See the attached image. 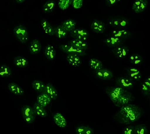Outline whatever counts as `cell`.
<instances>
[{
    "instance_id": "19",
    "label": "cell",
    "mask_w": 150,
    "mask_h": 134,
    "mask_svg": "<svg viewBox=\"0 0 150 134\" xmlns=\"http://www.w3.org/2000/svg\"><path fill=\"white\" fill-rule=\"evenodd\" d=\"M68 44L77 49L85 51L88 49V45L85 41L74 39L69 41Z\"/></svg>"
},
{
    "instance_id": "17",
    "label": "cell",
    "mask_w": 150,
    "mask_h": 134,
    "mask_svg": "<svg viewBox=\"0 0 150 134\" xmlns=\"http://www.w3.org/2000/svg\"><path fill=\"white\" fill-rule=\"evenodd\" d=\"M95 74L97 78L103 80H110L113 77V74L111 71L104 68L95 71Z\"/></svg>"
},
{
    "instance_id": "13",
    "label": "cell",
    "mask_w": 150,
    "mask_h": 134,
    "mask_svg": "<svg viewBox=\"0 0 150 134\" xmlns=\"http://www.w3.org/2000/svg\"><path fill=\"white\" fill-rule=\"evenodd\" d=\"M128 77L132 81H139L141 79L142 75L140 71L134 67H129L127 69Z\"/></svg>"
},
{
    "instance_id": "9",
    "label": "cell",
    "mask_w": 150,
    "mask_h": 134,
    "mask_svg": "<svg viewBox=\"0 0 150 134\" xmlns=\"http://www.w3.org/2000/svg\"><path fill=\"white\" fill-rule=\"evenodd\" d=\"M112 54L117 58L124 59L127 57L129 53V48L126 46H121L113 48Z\"/></svg>"
},
{
    "instance_id": "18",
    "label": "cell",
    "mask_w": 150,
    "mask_h": 134,
    "mask_svg": "<svg viewBox=\"0 0 150 134\" xmlns=\"http://www.w3.org/2000/svg\"><path fill=\"white\" fill-rule=\"evenodd\" d=\"M29 48L30 53L33 55H36L41 51L42 49V44L39 40L37 39H35L30 42Z\"/></svg>"
},
{
    "instance_id": "25",
    "label": "cell",
    "mask_w": 150,
    "mask_h": 134,
    "mask_svg": "<svg viewBox=\"0 0 150 134\" xmlns=\"http://www.w3.org/2000/svg\"><path fill=\"white\" fill-rule=\"evenodd\" d=\"M77 134H93L94 130L93 128L88 125H79L77 126L75 129Z\"/></svg>"
},
{
    "instance_id": "27",
    "label": "cell",
    "mask_w": 150,
    "mask_h": 134,
    "mask_svg": "<svg viewBox=\"0 0 150 134\" xmlns=\"http://www.w3.org/2000/svg\"><path fill=\"white\" fill-rule=\"evenodd\" d=\"M51 101V99L48 95L43 93L38 95L37 98V103L44 107L49 105Z\"/></svg>"
},
{
    "instance_id": "33",
    "label": "cell",
    "mask_w": 150,
    "mask_h": 134,
    "mask_svg": "<svg viewBox=\"0 0 150 134\" xmlns=\"http://www.w3.org/2000/svg\"><path fill=\"white\" fill-rule=\"evenodd\" d=\"M56 7V2L50 0L46 2L43 6V9L45 13L49 14L52 12Z\"/></svg>"
},
{
    "instance_id": "30",
    "label": "cell",
    "mask_w": 150,
    "mask_h": 134,
    "mask_svg": "<svg viewBox=\"0 0 150 134\" xmlns=\"http://www.w3.org/2000/svg\"><path fill=\"white\" fill-rule=\"evenodd\" d=\"M89 64L91 69L95 71L103 68L102 62L96 58H91L89 60Z\"/></svg>"
},
{
    "instance_id": "20",
    "label": "cell",
    "mask_w": 150,
    "mask_h": 134,
    "mask_svg": "<svg viewBox=\"0 0 150 134\" xmlns=\"http://www.w3.org/2000/svg\"><path fill=\"white\" fill-rule=\"evenodd\" d=\"M67 61L70 65L74 67H78L81 64L80 56L78 55L69 54L66 58Z\"/></svg>"
},
{
    "instance_id": "15",
    "label": "cell",
    "mask_w": 150,
    "mask_h": 134,
    "mask_svg": "<svg viewBox=\"0 0 150 134\" xmlns=\"http://www.w3.org/2000/svg\"><path fill=\"white\" fill-rule=\"evenodd\" d=\"M147 5V0H136L132 5V9L135 12L139 14L145 10Z\"/></svg>"
},
{
    "instance_id": "42",
    "label": "cell",
    "mask_w": 150,
    "mask_h": 134,
    "mask_svg": "<svg viewBox=\"0 0 150 134\" xmlns=\"http://www.w3.org/2000/svg\"><path fill=\"white\" fill-rule=\"evenodd\" d=\"M16 2H17L18 3H22V2H24L25 0H15Z\"/></svg>"
},
{
    "instance_id": "28",
    "label": "cell",
    "mask_w": 150,
    "mask_h": 134,
    "mask_svg": "<svg viewBox=\"0 0 150 134\" xmlns=\"http://www.w3.org/2000/svg\"><path fill=\"white\" fill-rule=\"evenodd\" d=\"M36 116L42 117H46L47 115V113L45 107L39 104L37 102H35L33 107Z\"/></svg>"
},
{
    "instance_id": "34",
    "label": "cell",
    "mask_w": 150,
    "mask_h": 134,
    "mask_svg": "<svg viewBox=\"0 0 150 134\" xmlns=\"http://www.w3.org/2000/svg\"><path fill=\"white\" fill-rule=\"evenodd\" d=\"M12 73L11 69L9 66L6 64L0 66V76L2 78H8L11 76Z\"/></svg>"
},
{
    "instance_id": "26",
    "label": "cell",
    "mask_w": 150,
    "mask_h": 134,
    "mask_svg": "<svg viewBox=\"0 0 150 134\" xmlns=\"http://www.w3.org/2000/svg\"><path fill=\"white\" fill-rule=\"evenodd\" d=\"M44 53L48 60L52 61L54 60L56 56V51L52 46L48 44L45 48Z\"/></svg>"
},
{
    "instance_id": "36",
    "label": "cell",
    "mask_w": 150,
    "mask_h": 134,
    "mask_svg": "<svg viewBox=\"0 0 150 134\" xmlns=\"http://www.w3.org/2000/svg\"><path fill=\"white\" fill-rule=\"evenodd\" d=\"M134 131L135 134H147L148 129L145 124H137L134 125Z\"/></svg>"
},
{
    "instance_id": "31",
    "label": "cell",
    "mask_w": 150,
    "mask_h": 134,
    "mask_svg": "<svg viewBox=\"0 0 150 134\" xmlns=\"http://www.w3.org/2000/svg\"><path fill=\"white\" fill-rule=\"evenodd\" d=\"M76 22L72 19H68L63 21L62 26L67 32H71L75 29Z\"/></svg>"
},
{
    "instance_id": "1",
    "label": "cell",
    "mask_w": 150,
    "mask_h": 134,
    "mask_svg": "<svg viewBox=\"0 0 150 134\" xmlns=\"http://www.w3.org/2000/svg\"><path fill=\"white\" fill-rule=\"evenodd\" d=\"M142 115L141 108L136 105L128 104L121 107L114 118L121 124L129 125L138 120Z\"/></svg>"
},
{
    "instance_id": "21",
    "label": "cell",
    "mask_w": 150,
    "mask_h": 134,
    "mask_svg": "<svg viewBox=\"0 0 150 134\" xmlns=\"http://www.w3.org/2000/svg\"><path fill=\"white\" fill-rule=\"evenodd\" d=\"M54 120L55 123L59 127L64 128L67 125L66 120L64 116L60 113H57L54 115Z\"/></svg>"
},
{
    "instance_id": "41",
    "label": "cell",
    "mask_w": 150,
    "mask_h": 134,
    "mask_svg": "<svg viewBox=\"0 0 150 134\" xmlns=\"http://www.w3.org/2000/svg\"><path fill=\"white\" fill-rule=\"evenodd\" d=\"M120 0H106L105 2L106 4L108 6H112L115 4L116 3H118Z\"/></svg>"
},
{
    "instance_id": "24",
    "label": "cell",
    "mask_w": 150,
    "mask_h": 134,
    "mask_svg": "<svg viewBox=\"0 0 150 134\" xmlns=\"http://www.w3.org/2000/svg\"><path fill=\"white\" fill-rule=\"evenodd\" d=\"M41 24L46 34L50 36L54 35V28L50 22L46 20L43 19L41 21Z\"/></svg>"
},
{
    "instance_id": "35",
    "label": "cell",
    "mask_w": 150,
    "mask_h": 134,
    "mask_svg": "<svg viewBox=\"0 0 150 134\" xmlns=\"http://www.w3.org/2000/svg\"><path fill=\"white\" fill-rule=\"evenodd\" d=\"M31 84L34 90L38 92H42L45 85L42 81L37 80L33 81Z\"/></svg>"
},
{
    "instance_id": "2",
    "label": "cell",
    "mask_w": 150,
    "mask_h": 134,
    "mask_svg": "<svg viewBox=\"0 0 150 134\" xmlns=\"http://www.w3.org/2000/svg\"><path fill=\"white\" fill-rule=\"evenodd\" d=\"M14 35L21 43H25L29 38V33L26 28L22 25L16 26L13 29Z\"/></svg>"
},
{
    "instance_id": "14",
    "label": "cell",
    "mask_w": 150,
    "mask_h": 134,
    "mask_svg": "<svg viewBox=\"0 0 150 134\" xmlns=\"http://www.w3.org/2000/svg\"><path fill=\"white\" fill-rule=\"evenodd\" d=\"M90 28L94 32L97 34H103L105 31V25L101 21L94 20L90 25Z\"/></svg>"
},
{
    "instance_id": "4",
    "label": "cell",
    "mask_w": 150,
    "mask_h": 134,
    "mask_svg": "<svg viewBox=\"0 0 150 134\" xmlns=\"http://www.w3.org/2000/svg\"><path fill=\"white\" fill-rule=\"evenodd\" d=\"M59 48L63 52L68 55H76L80 56H85L86 54L85 51L77 49L69 44L61 45L59 46Z\"/></svg>"
},
{
    "instance_id": "10",
    "label": "cell",
    "mask_w": 150,
    "mask_h": 134,
    "mask_svg": "<svg viewBox=\"0 0 150 134\" xmlns=\"http://www.w3.org/2000/svg\"><path fill=\"white\" fill-rule=\"evenodd\" d=\"M104 42L105 45L107 46L110 48H114L123 45L124 43V40L111 36L105 39Z\"/></svg>"
},
{
    "instance_id": "3",
    "label": "cell",
    "mask_w": 150,
    "mask_h": 134,
    "mask_svg": "<svg viewBox=\"0 0 150 134\" xmlns=\"http://www.w3.org/2000/svg\"><path fill=\"white\" fill-rule=\"evenodd\" d=\"M21 111L22 116L27 123H31L35 121L36 115L32 107L28 105L23 106Z\"/></svg>"
},
{
    "instance_id": "37",
    "label": "cell",
    "mask_w": 150,
    "mask_h": 134,
    "mask_svg": "<svg viewBox=\"0 0 150 134\" xmlns=\"http://www.w3.org/2000/svg\"><path fill=\"white\" fill-rule=\"evenodd\" d=\"M142 90L143 94L149 95L150 92V79L149 77L146 78L143 82L142 85Z\"/></svg>"
},
{
    "instance_id": "38",
    "label": "cell",
    "mask_w": 150,
    "mask_h": 134,
    "mask_svg": "<svg viewBox=\"0 0 150 134\" xmlns=\"http://www.w3.org/2000/svg\"><path fill=\"white\" fill-rule=\"evenodd\" d=\"M72 0H59L58 6L62 10H64L67 9L71 3Z\"/></svg>"
},
{
    "instance_id": "39",
    "label": "cell",
    "mask_w": 150,
    "mask_h": 134,
    "mask_svg": "<svg viewBox=\"0 0 150 134\" xmlns=\"http://www.w3.org/2000/svg\"><path fill=\"white\" fill-rule=\"evenodd\" d=\"M123 134H135L134 125H129L124 128Z\"/></svg>"
},
{
    "instance_id": "5",
    "label": "cell",
    "mask_w": 150,
    "mask_h": 134,
    "mask_svg": "<svg viewBox=\"0 0 150 134\" xmlns=\"http://www.w3.org/2000/svg\"><path fill=\"white\" fill-rule=\"evenodd\" d=\"M128 23L127 19L123 16H115L110 19L109 21V24L110 26L118 29L125 28Z\"/></svg>"
},
{
    "instance_id": "11",
    "label": "cell",
    "mask_w": 150,
    "mask_h": 134,
    "mask_svg": "<svg viewBox=\"0 0 150 134\" xmlns=\"http://www.w3.org/2000/svg\"><path fill=\"white\" fill-rule=\"evenodd\" d=\"M132 99L133 96L132 94L127 91L115 103V105L116 106L121 108L129 104L132 101Z\"/></svg>"
},
{
    "instance_id": "23",
    "label": "cell",
    "mask_w": 150,
    "mask_h": 134,
    "mask_svg": "<svg viewBox=\"0 0 150 134\" xmlns=\"http://www.w3.org/2000/svg\"><path fill=\"white\" fill-rule=\"evenodd\" d=\"M14 65L18 68H26L29 65V62L26 58L18 56L14 58Z\"/></svg>"
},
{
    "instance_id": "40",
    "label": "cell",
    "mask_w": 150,
    "mask_h": 134,
    "mask_svg": "<svg viewBox=\"0 0 150 134\" xmlns=\"http://www.w3.org/2000/svg\"><path fill=\"white\" fill-rule=\"evenodd\" d=\"M83 0H72L71 3L75 9H79L83 6Z\"/></svg>"
},
{
    "instance_id": "32",
    "label": "cell",
    "mask_w": 150,
    "mask_h": 134,
    "mask_svg": "<svg viewBox=\"0 0 150 134\" xmlns=\"http://www.w3.org/2000/svg\"><path fill=\"white\" fill-rule=\"evenodd\" d=\"M129 61L130 63L134 65H140L142 63L143 58L140 54L133 53L130 55Z\"/></svg>"
},
{
    "instance_id": "12",
    "label": "cell",
    "mask_w": 150,
    "mask_h": 134,
    "mask_svg": "<svg viewBox=\"0 0 150 134\" xmlns=\"http://www.w3.org/2000/svg\"><path fill=\"white\" fill-rule=\"evenodd\" d=\"M111 36L125 40L131 38L132 34L131 32L125 29H118L112 31L111 33Z\"/></svg>"
},
{
    "instance_id": "8",
    "label": "cell",
    "mask_w": 150,
    "mask_h": 134,
    "mask_svg": "<svg viewBox=\"0 0 150 134\" xmlns=\"http://www.w3.org/2000/svg\"><path fill=\"white\" fill-rule=\"evenodd\" d=\"M89 35L88 32L82 28L75 29L70 32V36L73 38L83 41H86Z\"/></svg>"
},
{
    "instance_id": "16",
    "label": "cell",
    "mask_w": 150,
    "mask_h": 134,
    "mask_svg": "<svg viewBox=\"0 0 150 134\" xmlns=\"http://www.w3.org/2000/svg\"><path fill=\"white\" fill-rule=\"evenodd\" d=\"M42 93L46 94L52 100H56L58 97V93L54 87L50 83H47L45 85L44 90Z\"/></svg>"
},
{
    "instance_id": "6",
    "label": "cell",
    "mask_w": 150,
    "mask_h": 134,
    "mask_svg": "<svg viewBox=\"0 0 150 134\" xmlns=\"http://www.w3.org/2000/svg\"><path fill=\"white\" fill-rule=\"evenodd\" d=\"M116 83L118 87L125 90L131 89L134 86V82L128 77L122 76L116 79Z\"/></svg>"
},
{
    "instance_id": "22",
    "label": "cell",
    "mask_w": 150,
    "mask_h": 134,
    "mask_svg": "<svg viewBox=\"0 0 150 134\" xmlns=\"http://www.w3.org/2000/svg\"><path fill=\"white\" fill-rule=\"evenodd\" d=\"M8 88L11 92L16 95H22L24 93L23 89L17 83L14 82L9 83Z\"/></svg>"
},
{
    "instance_id": "7",
    "label": "cell",
    "mask_w": 150,
    "mask_h": 134,
    "mask_svg": "<svg viewBox=\"0 0 150 134\" xmlns=\"http://www.w3.org/2000/svg\"><path fill=\"white\" fill-rule=\"evenodd\" d=\"M127 91L123 89L120 87H118L116 88H111L108 91L109 97L114 103H116L120 98L125 94Z\"/></svg>"
},
{
    "instance_id": "29",
    "label": "cell",
    "mask_w": 150,
    "mask_h": 134,
    "mask_svg": "<svg viewBox=\"0 0 150 134\" xmlns=\"http://www.w3.org/2000/svg\"><path fill=\"white\" fill-rule=\"evenodd\" d=\"M54 35L59 38H64L67 35V31L62 26H59L54 28Z\"/></svg>"
}]
</instances>
